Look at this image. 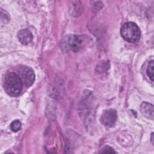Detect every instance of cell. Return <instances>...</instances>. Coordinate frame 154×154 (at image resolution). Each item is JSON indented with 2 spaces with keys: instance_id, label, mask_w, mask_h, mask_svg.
Wrapping results in <instances>:
<instances>
[{
  "instance_id": "obj_11",
  "label": "cell",
  "mask_w": 154,
  "mask_h": 154,
  "mask_svg": "<svg viewBox=\"0 0 154 154\" xmlns=\"http://www.w3.org/2000/svg\"><path fill=\"white\" fill-rule=\"evenodd\" d=\"M151 141H152V144L154 143V141H153V133H152V135H151Z\"/></svg>"
},
{
  "instance_id": "obj_1",
  "label": "cell",
  "mask_w": 154,
  "mask_h": 154,
  "mask_svg": "<svg viewBox=\"0 0 154 154\" xmlns=\"http://www.w3.org/2000/svg\"><path fill=\"white\" fill-rule=\"evenodd\" d=\"M4 87L6 93L10 96H18L22 90L23 82L16 73H8L4 79Z\"/></svg>"
},
{
  "instance_id": "obj_4",
  "label": "cell",
  "mask_w": 154,
  "mask_h": 154,
  "mask_svg": "<svg viewBox=\"0 0 154 154\" xmlns=\"http://www.w3.org/2000/svg\"><path fill=\"white\" fill-rule=\"evenodd\" d=\"M117 119V113L115 109L104 110L100 117V122L104 126L111 128L114 126Z\"/></svg>"
},
{
  "instance_id": "obj_9",
  "label": "cell",
  "mask_w": 154,
  "mask_h": 154,
  "mask_svg": "<svg viewBox=\"0 0 154 154\" xmlns=\"http://www.w3.org/2000/svg\"><path fill=\"white\" fill-rule=\"evenodd\" d=\"M21 122L19 120H15L10 124V128L13 132H17L21 128Z\"/></svg>"
},
{
  "instance_id": "obj_8",
  "label": "cell",
  "mask_w": 154,
  "mask_h": 154,
  "mask_svg": "<svg viewBox=\"0 0 154 154\" xmlns=\"http://www.w3.org/2000/svg\"><path fill=\"white\" fill-rule=\"evenodd\" d=\"M153 68H154V65H153V60L150 61L147 66L146 73L149 78L152 81H153Z\"/></svg>"
},
{
  "instance_id": "obj_5",
  "label": "cell",
  "mask_w": 154,
  "mask_h": 154,
  "mask_svg": "<svg viewBox=\"0 0 154 154\" xmlns=\"http://www.w3.org/2000/svg\"><path fill=\"white\" fill-rule=\"evenodd\" d=\"M20 73L21 79L26 87H30L32 85L35 80V73L34 70L29 67L23 66L20 68Z\"/></svg>"
},
{
  "instance_id": "obj_6",
  "label": "cell",
  "mask_w": 154,
  "mask_h": 154,
  "mask_svg": "<svg viewBox=\"0 0 154 154\" xmlns=\"http://www.w3.org/2000/svg\"><path fill=\"white\" fill-rule=\"evenodd\" d=\"M17 37L19 42L22 44L25 45L29 43L33 38V36L31 32L27 29H23L20 30L18 32Z\"/></svg>"
},
{
  "instance_id": "obj_7",
  "label": "cell",
  "mask_w": 154,
  "mask_h": 154,
  "mask_svg": "<svg viewBox=\"0 0 154 154\" xmlns=\"http://www.w3.org/2000/svg\"><path fill=\"white\" fill-rule=\"evenodd\" d=\"M141 112L146 118L153 120V105L148 102H143L140 106Z\"/></svg>"
},
{
  "instance_id": "obj_2",
  "label": "cell",
  "mask_w": 154,
  "mask_h": 154,
  "mask_svg": "<svg viewBox=\"0 0 154 154\" xmlns=\"http://www.w3.org/2000/svg\"><path fill=\"white\" fill-rule=\"evenodd\" d=\"M122 37L127 42H138L141 38V31L138 25L132 22L125 23L120 28Z\"/></svg>"
},
{
  "instance_id": "obj_10",
  "label": "cell",
  "mask_w": 154,
  "mask_h": 154,
  "mask_svg": "<svg viewBox=\"0 0 154 154\" xmlns=\"http://www.w3.org/2000/svg\"><path fill=\"white\" fill-rule=\"evenodd\" d=\"M102 153H116V152L112 149V148H111L109 146H105L103 149V150L101 152Z\"/></svg>"
},
{
  "instance_id": "obj_3",
  "label": "cell",
  "mask_w": 154,
  "mask_h": 154,
  "mask_svg": "<svg viewBox=\"0 0 154 154\" xmlns=\"http://www.w3.org/2000/svg\"><path fill=\"white\" fill-rule=\"evenodd\" d=\"M84 42V38L81 35H68L64 38L63 45L66 50L77 52L82 48Z\"/></svg>"
}]
</instances>
